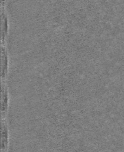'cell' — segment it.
<instances>
[{"mask_svg":"<svg viewBox=\"0 0 124 152\" xmlns=\"http://www.w3.org/2000/svg\"><path fill=\"white\" fill-rule=\"evenodd\" d=\"M1 45L6 46L8 35V19L6 7H1Z\"/></svg>","mask_w":124,"mask_h":152,"instance_id":"1","label":"cell"},{"mask_svg":"<svg viewBox=\"0 0 124 152\" xmlns=\"http://www.w3.org/2000/svg\"><path fill=\"white\" fill-rule=\"evenodd\" d=\"M1 56H2V65H1V77L2 81H6L9 69V58L6 46L1 45Z\"/></svg>","mask_w":124,"mask_h":152,"instance_id":"2","label":"cell"},{"mask_svg":"<svg viewBox=\"0 0 124 152\" xmlns=\"http://www.w3.org/2000/svg\"><path fill=\"white\" fill-rule=\"evenodd\" d=\"M1 108H2V117L4 118L6 116L8 106V91L6 81H2L1 83Z\"/></svg>","mask_w":124,"mask_h":152,"instance_id":"3","label":"cell"},{"mask_svg":"<svg viewBox=\"0 0 124 152\" xmlns=\"http://www.w3.org/2000/svg\"><path fill=\"white\" fill-rule=\"evenodd\" d=\"M2 151L5 152L8 148V128L5 121L2 119Z\"/></svg>","mask_w":124,"mask_h":152,"instance_id":"4","label":"cell"}]
</instances>
